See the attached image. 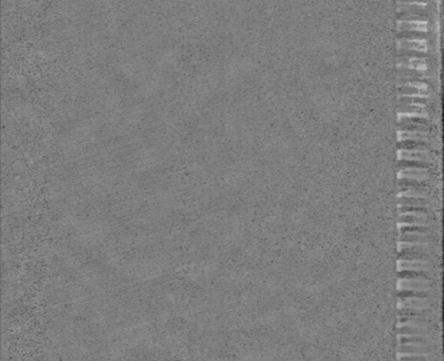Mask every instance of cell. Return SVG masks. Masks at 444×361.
Instances as JSON below:
<instances>
[{"instance_id": "obj_1", "label": "cell", "mask_w": 444, "mask_h": 361, "mask_svg": "<svg viewBox=\"0 0 444 361\" xmlns=\"http://www.w3.org/2000/svg\"><path fill=\"white\" fill-rule=\"evenodd\" d=\"M398 307L399 308H409L415 311H426L430 308L431 302L428 297H406L399 298Z\"/></svg>"}, {"instance_id": "obj_2", "label": "cell", "mask_w": 444, "mask_h": 361, "mask_svg": "<svg viewBox=\"0 0 444 361\" xmlns=\"http://www.w3.org/2000/svg\"><path fill=\"white\" fill-rule=\"evenodd\" d=\"M399 290H415V291H430L431 283L429 279H399Z\"/></svg>"}, {"instance_id": "obj_3", "label": "cell", "mask_w": 444, "mask_h": 361, "mask_svg": "<svg viewBox=\"0 0 444 361\" xmlns=\"http://www.w3.org/2000/svg\"><path fill=\"white\" fill-rule=\"evenodd\" d=\"M399 179H414L426 181L430 179V168L426 167H405L399 172Z\"/></svg>"}, {"instance_id": "obj_4", "label": "cell", "mask_w": 444, "mask_h": 361, "mask_svg": "<svg viewBox=\"0 0 444 361\" xmlns=\"http://www.w3.org/2000/svg\"><path fill=\"white\" fill-rule=\"evenodd\" d=\"M399 160H416L431 162L432 155L430 150H420V149H400L398 151Z\"/></svg>"}, {"instance_id": "obj_5", "label": "cell", "mask_w": 444, "mask_h": 361, "mask_svg": "<svg viewBox=\"0 0 444 361\" xmlns=\"http://www.w3.org/2000/svg\"><path fill=\"white\" fill-rule=\"evenodd\" d=\"M431 264L428 260H399L398 270H414V271H429Z\"/></svg>"}, {"instance_id": "obj_6", "label": "cell", "mask_w": 444, "mask_h": 361, "mask_svg": "<svg viewBox=\"0 0 444 361\" xmlns=\"http://www.w3.org/2000/svg\"><path fill=\"white\" fill-rule=\"evenodd\" d=\"M399 46L402 50L411 51V52L425 53L429 49L428 42L421 39H411V40H401Z\"/></svg>"}, {"instance_id": "obj_7", "label": "cell", "mask_w": 444, "mask_h": 361, "mask_svg": "<svg viewBox=\"0 0 444 361\" xmlns=\"http://www.w3.org/2000/svg\"><path fill=\"white\" fill-rule=\"evenodd\" d=\"M431 352L428 343H403V346L398 347V353L400 354H417V355H429Z\"/></svg>"}, {"instance_id": "obj_8", "label": "cell", "mask_w": 444, "mask_h": 361, "mask_svg": "<svg viewBox=\"0 0 444 361\" xmlns=\"http://www.w3.org/2000/svg\"><path fill=\"white\" fill-rule=\"evenodd\" d=\"M398 139L400 141H417V142H429L430 136L428 131L422 130H402L399 131Z\"/></svg>"}, {"instance_id": "obj_9", "label": "cell", "mask_w": 444, "mask_h": 361, "mask_svg": "<svg viewBox=\"0 0 444 361\" xmlns=\"http://www.w3.org/2000/svg\"><path fill=\"white\" fill-rule=\"evenodd\" d=\"M401 326H409V328H419V329H430L431 323L428 318L423 317H406L399 316V328Z\"/></svg>"}, {"instance_id": "obj_10", "label": "cell", "mask_w": 444, "mask_h": 361, "mask_svg": "<svg viewBox=\"0 0 444 361\" xmlns=\"http://www.w3.org/2000/svg\"><path fill=\"white\" fill-rule=\"evenodd\" d=\"M399 223H404V225H418L423 227H430L431 222L429 216H420L415 214H401L399 217Z\"/></svg>"}, {"instance_id": "obj_11", "label": "cell", "mask_w": 444, "mask_h": 361, "mask_svg": "<svg viewBox=\"0 0 444 361\" xmlns=\"http://www.w3.org/2000/svg\"><path fill=\"white\" fill-rule=\"evenodd\" d=\"M399 252H421L426 253L430 251L429 243H412V242H400L398 244Z\"/></svg>"}, {"instance_id": "obj_12", "label": "cell", "mask_w": 444, "mask_h": 361, "mask_svg": "<svg viewBox=\"0 0 444 361\" xmlns=\"http://www.w3.org/2000/svg\"><path fill=\"white\" fill-rule=\"evenodd\" d=\"M399 29L403 31L426 32L429 29V25L425 21H403L399 23Z\"/></svg>"}, {"instance_id": "obj_13", "label": "cell", "mask_w": 444, "mask_h": 361, "mask_svg": "<svg viewBox=\"0 0 444 361\" xmlns=\"http://www.w3.org/2000/svg\"><path fill=\"white\" fill-rule=\"evenodd\" d=\"M400 242H412V243H430V236L426 233H401Z\"/></svg>"}, {"instance_id": "obj_14", "label": "cell", "mask_w": 444, "mask_h": 361, "mask_svg": "<svg viewBox=\"0 0 444 361\" xmlns=\"http://www.w3.org/2000/svg\"><path fill=\"white\" fill-rule=\"evenodd\" d=\"M399 205H411V207H423L429 208L430 202L425 198H414V197H405L399 196L398 198Z\"/></svg>"}, {"instance_id": "obj_15", "label": "cell", "mask_w": 444, "mask_h": 361, "mask_svg": "<svg viewBox=\"0 0 444 361\" xmlns=\"http://www.w3.org/2000/svg\"><path fill=\"white\" fill-rule=\"evenodd\" d=\"M399 196L426 199L429 197V192L426 191L424 187H408V188H404V190L399 194Z\"/></svg>"}, {"instance_id": "obj_16", "label": "cell", "mask_w": 444, "mask_h": 361, "mask_svg": "<svg viewBox=\"0 0 444 361\" xmlns=\"http://www.w3.org/2000/svg\"><path fill=\"white\" fill-rule=\"evenodd\" d=\"M429 334L428 329L419 328H409V326H401L399 328V335H409V336H422L426 337Z\"/></svg>"}, {"instance_id": "obj_17", "label": "cell", "mask_w": 444, "mask_h": 361, "mask_svg": "<svg viewBox=\"0 0 444 361\" xmlns=\"http://www.w3.org/2000/svg\"><path fill=\"white\" fill-rule=\"evenodd\" d=\"M399 279H429V274L425 271H414V270H402L399 271Z\"/></svg>"}, {"instance_id": "obj_18", "label": "cell", "mask_w": 444, "mask_h": 361, "mask_svg": "<svg viewBox=\"0 0 444 361\" xmlns=\"http://www.w3.org/2000/svg\"><path fill=\"white\" fill-rule=\"evenodd\" d=\"M400 214H415L420 216L428 215V209L423 207H411V205H400Z\"/></svg>"}, {"instance_id": "obj_19", "label": "cell", "mask_w": 444, "mask_h": 361, "mask_svg": "<svg viewBox=\"0 0 444 361\" xmlns=\"http://www.w3.org/2000/svg\"><path fill=\"white\" fill-rule=\"evenodd\" d=\"M399 149H420V150H429V146L424 144V142L417 141H400L398 144Z\"/></svg>"}, {"instance_id": "obj_20", "label": "cell", "mask_w": 444, "mask_h": 361, "mask_svg": "<svg viewBox=\"0 0 444 361\" xmlns=\"http://www.w3.org/2000/svg\"><path fill=\"white\" fill-rule=\"evenodd\" d=\"M399 231H400V233H409V232L426 233V234H429V233H430V229H429V227H423V226H418V225L407 226V225H404V223H400Z\"/></svg>"}, {"instance_id": "obj_21", "label": "cell", "mask_w": 444, "mask_h": 361, "mask_svg": "<svg viewBox=\"0 0 444 361\" xmlns=\"http://www.w3.org/2000/svg\"><path fill=\"white\" fill-rule=\"evenodd\" d=\"M398 342L399 345H403V343H428V339H426V337H422V336L399 335Z\"/></svg>"}, {"instance_id": "obj_22", "label": "cell", "mask_w": 444, "mask_h": 361, "mask_svg": "<svg viewBox=\"0 0 444 361\" xmlns=\"http://www.w3.org/2000/svg\"><path fill=\"white\" fill-rule=\"evenodd\" d=\"M399 167L405 168V167H426L431 168L432 165L430 162H424V161H416V160H399Z\"/></svg>"}, {"instance_id": "obj_23", "label": "cell", "mask_w": 444, "mask_h": 361, "mask_svg": "<svg viewBox=\"0 0 444 361\" xmlns=\"http://www.w3.org/2000/svg\"><path fill=\"white\" fill-rule=\"evenodd\" d=\"M399 260H429V257L421 252H400Z\"/></svg>"}, {"instance_id": "obj_24", "label": "cell", "mask_w": 444, "mask_h": 361, "mask_svg": "<svg viewBox=\"0 0 444 361\" xmlns=\"http://www.w3.org/2000/svg\"><path fill=\"white\" fill-rule=\"evenodd\" d=\"M400 186L402 187H425L426 183L424 181H419V180H414V179H400L399 182Z\"/></svg>"}, {"instance_id": "obj_25", "label": "cell", "mask_w": 444, "mask_h": 361, "mask_svg": "<svg viewBox=\"0 0 444 361\" xmlns=\"http://www.w3.org/2000/svg\"><path fill=\"white\" fill-rule=\"evenodd\" d=\"M398 359H401V360H426L428 359V355L400 354V353H398Z\"/></svg>"}, {"instance_id": "obj_26", "label": "cell", "mask_w": 444, "mask_h": 361, "mask_svg": "<svg viewBox=\"0 0 444 361\" xmlns=\"http://www.w3.org/2000/svg\"><path fill=\"white\" fill-rule=\"evenodd\" d=\"M428 0H399V3H426Z\"/></svg>"}]
</instances>
